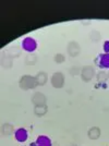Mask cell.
I'll return each mask as SVG.
<instances>
[{
    "label": "cell",
    "mask_w": 109,
    "mask_h": 146,
    "mask_svg": "<svg viewBox=\"0 0 109 146\" xmlns=\"http://www.w3.org/2000/svg\"><path fill=\"white\" fill-rule=\"evenodd\" d=\"M72 146H76V145H72Z\"/></svg>",
    "instance_id": "22"
},
{
    "label": "cell",
    "mask_w": 109,
    "mask_h": 146,
    "mask_svg": "<svg viewBox=\"0 0 109 146\" xmlns=\"http://www.w3.org/2000/svg\"><path fill=\"white\" fill-rule=\"evenodd\" d=\"M32 103L34 104V106H44L47 103V98H46V96L43 93L37 92L32 97Z\"/></svg>",
    "instance_id": "5"
},
{
    "label": "cell",
    "mask_w": 109,
    "mask_h": 146,
    "mask_svg": "<svg viewBox=\"0 0 109 146\" xmlns=\"http://www.w3.org/2000/svg\"><path fill=\"white\" fill-rule=\"evenodd\" d=\"M98 66L103 69H109V54H103L99 56Z\"/></svg>",
    "instance_id": "9"
},
{
    "label": "cell",
    "mask_w": 109,
    "mask_h": 146,
    "mask_svg": "<svg viewBox=\"0 0 109 146\" xmlns=\"http://www.w3.org/2000/svg\"><path fill=\"white\" fill-rule=\"evenodd\" d=\"M22 48L24 49L25 51L32 54V52L35 51L37 48L36 40H35L34 38H32V37H25L24 39L22 40Z\"/></svg>",
    "instance_id": "4"
},
{
    "label": "cell",
    "mask_w": 109,
    "mask_h": 146,
    "mask_svg": "<svg viewBox=\"0 0 109 146\" xmlns=\"http://www.w3.org/2000/svg\"><path fill=\"white\" fill-rule=\"evenodd\" d=\"M97 79H98L99 82H105V81H107V80H108V73L104 72V71L99 72L97 74Z\"/></svg>",
    "instance_id": "17"
},
{
    "label": "cell",
    "mask_w": 109,
    "mask_h": 146,
    "mask_svg": "<svg viewBox=\"0 0 109 146\" xmlns=\"http://www.w3.org/2000/svg\"><path fill=\"white\" fill-rule=\"evenodd\" d=\"M54 61L56 63H62V62L66 61V57L62 55V54H57L54 57Z\"/></svg>",
    "instance_id": "16"
},
{
    "label": "cell",
    "mask_w": 109,
    "mask_h": 146,
    "mask_svg": "<svg viewBox=\"0 0 109 146\" xmlns=\"http://www.w3.org/2000/svg\"><path fill=\"white\" fill-rule=\"evenodd\" d=\"M35 79H36V82H37V85L39 86H43L46 84V82H47V74L45 72H38L36 74V76H35Z\"/></svg>",
    "instance_id": "12"
},
{
    "label": "cell",
    "mask_w": 109,
    "mask_h": 146,
    "mask_svg": "<svg viewBox=\"0 0 109 146\" xmlns=\"http://www.w3.org/2000/svg\"><path fill=\"white\" fill-rule=\"evenodd\" d=\"M108 80H109V72H108Z\"/></svg>",
    "instance_id": "21"
},
{
    "label": "cell",
    "mask_w": 109,
    "mask_h": 146,
    "mask_svg": "<svg viewBox=\"0 0 109 146\" xmlns=\"http://www.w3.org/2000/svg\"><path fill=\"white\" fill-rule=\"evenodd\" d=\"M20 52H21V50L19 47H12L9 50V56H10V58H15L20 55Z\"/></svg>",
    "instance_id": "15"
},
{
    "label": "cell",
    "mask_w": 109,
    "mask_h": 146,
    "mask_svg": "<svg viewBox=\"0 0 109 146\" xmlns=\"http://www.w3.org/2000/svg\"><path fill=\"white\" fill-rule=\"evenodd\" d=\"M50 83L54 88H62L64 85V75L61 72H54L50 79Z\"/></svg>",
    "instance_id": "3"
},
{
    "label": "cell",
    "mask_w": 109,
    "mask_h": 146,
    "mask_svg": "<svg viewBox=\"0 0 109 146\" xmlns=\"http://www.w3.org/2000/svg\"><path fill=\"white\" fill-rule=\"evenodd\" d=\"M37 146H53V142L46 135H39L36 140Z\"/></svg>",
    "instance_id": "10"
},
{
    "label": "cell",
    "mask_w": 109,
    "mask_h": 146,
    "mask_svg": "<svg viewBox=\"0 0 109 146\" xmlns=\"http://www.w3.org/2000/svg\"><path fill=\"white\" fill-rule=\"evenodd\" d=\"M14 136H15V140L18 141V142L23 143V142H25V141L27 140L29 134H27V131H26L24 128H20V129H18V130L15 131Z\"/></svg>",
    "instance_id": "7"
},
{
    "label": "cell",
    "mask_w": 109,
    "mask_h": 146,
    "mask_svg": "<svg viewBox=\"0 0 109 146\" xmlns=\"http://www.w3.org/2000/svg\"><path fill=\"white\" fill-rule=\"evenodd\" d=\"M100 134H102V131L98 127H92V128H90L88 132H87V135H88V137L91 140H98Z\"/></svg>",
    "instance_id": "8"
},
{
    "label": "cell",
    "mask_w": 109,
    "mask_h": 146,
    "mask_svg": "<svg viewBox=\"0 0 109 146\" xmlns=\"http://www.w3.org/2000/svg\"><path fill=\"white\" fill-rule=\"evenodd\" d=\"M48 111V107L47 105H44V106H35L34 107V113L36 115L37 117H43L45 116Z\"/></svg>",
    "instance_id": "13"
},
{
    "label": "cell",
    "mask_w": 109,
    "mask_h": 146,
    "mask_svg": "<svg viewBox=\"0 0 109 146\" xmlns=\"http://www.w3.org/2000/svg\"><path fill=\"white\" fill-rule=\"evenodd\" d=\"M104 51H105V54H109V40H106L105 43H104Z\"/></svg>",
    "instance_id": "19"
},
{
    "label": "cell",
    "mask_w": 109,
    "mask_h": 146,
    "mask_svg": "<svg viewBox=\"0 0 109 146\" xmlns=\"http://www.w3.org/2000/svg\"><path fill=\"white\" fill-rule=\"evenodd\" d=\"M67 51L71 57H76L80 54V51H81L80 45L76 42H74V40L70 42L67 46Z\"/></svg>",
    "instance_id": "6"
},
{
    "label": "cell",
    "mask_w": 109,
    "mask_h": 146,
    "mask_svg": "<svg viewBox=\"0 0 109 146\" xmlns=\"http://www.w3.org/2000/svg\"><path fill=\"white\" fill-rule=\"evenodd\" d=\"M95 69L92 66H85L81 69V79L84 82H90L95 78Z\"/></svg>",
    "instance_id": "2"
},
{
    "label": "cell",
    "mask_w": 109,
    "mask_h": 146,
    "mask_svg": "<svg viewBox=\"0 0 109 146\" xmlns=\"http://www.w3.org/2000/svg\"><path fill=\"white\" fill-rule=\"evenodd\" d=\"M30 146H37L36 142H34V143H31V145H30Z\"/></svg>",
    "instance_id": "20"
},
{
    "label": "cell",
    "mask_w": 109,
    "mask_h": 146,
    "mask_svg": "<svg viewBox=\"0 0 109 146\" xmlns=\"http://www.w3.org/2000/svg\"><path fill=\"white\" fill-rule=\"evenodd\" d=\"M1 133L2 135H6V136H9V135H12L14 132V127L10 123H5L1 125Z\"/></svg>",
    "instance_id": "11"
},
{
    "label": "cell",
    "mask_w": 109,
    "mask_h": 146,
    "mask_svg": "<svg viewBox=\"0 0 109 146\" xmlns=\"http://www.w3.org/2000/svg\"><path fill=\"white\" fill-rule=\"evenodd\" d=\"M37 60V57L35 55H27L25 57V63L26 64H34Z\"/></svg>",
    "instance_id": "14"
},
{
    "label": "cell",
    "mask_w": 109,
    "mask_h": 146,
    "mask_svg": "<svg viewBox=\"0 0 109 146\" xmlns=\"http://www.w3.org/2000/svg\"><path fill=\"white\" fill-rule=\"evenodd\" d=\"M19 86L21 90L23 91H29V90H33L35 88L37 85V82L35 76H32V75H23L20 81H19Z\"/></svg>",
    "instance_id": "1"
},
{
    "label": "cell",
    "mask_w": 109,
    "mask_h": 146,
    "mask_svg": "<svg viewBox=\"0 0 109 146\" xmlns=\"http://www.w3.org/2000/svg\"><path fill=\"white\" fill-rule=\"evenodd\" d=\"M79 73H81V70H80V68L72 67L71 69H70V74H71V75H78Z\"/></svg>",
    "instance_id": "18"
}]
</instances>
